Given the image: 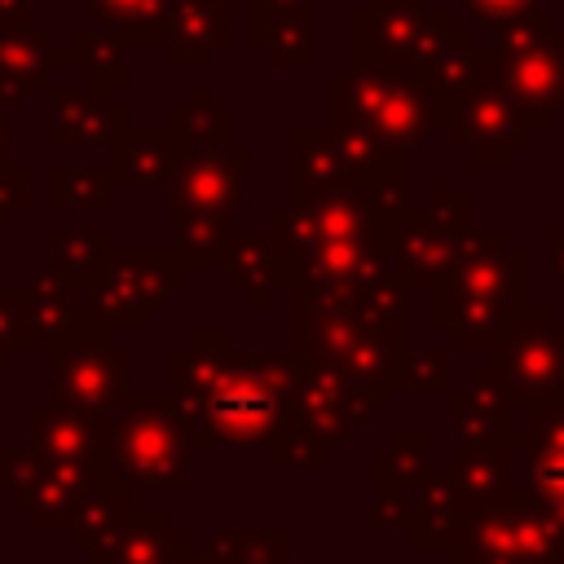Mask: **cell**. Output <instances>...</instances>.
<instances>
[{"label":"cell","mask_w":564,"mask_h":564,"mask_svg":"<svg viewBox=\"0 0 564 564\" xmlns=\"http://www.w3.org/2000/svg\"><path fill=\"white\" fill-rule=\"evenodd\" d=\"M110 172L106 167H57L48 176V198L53 207H70V212H101L110 207Z\"/></svg>","instance_id":"obj_19"},{"label":"cell","mask_w":564,"mask_h":564,"mask_svg":"<svg viewBox=\"0 0 564 564\" xmlns=\"http://www.w3.org/2000/svg\"><path fill=\"white\" fill-rule=\"evenodd\" d=\"M0 110H9V101H4V88H0Z\"/></svg>","instance_id":"obj_30"},{"label":"cell","mask_w":564,"mask_h":564,"mask_svg":"<svg viewBox=\"0 0 564 564\" xmlns=\"http://www.w3.org/2000/svg\"><path fill=\"white\" fill-rule=\"evenodd\" d=\"M110 414L70 410V405H40L31 410V449L62 463H106Z\"/></svg>","instance_id":"obj_10"},{"label":"cell","mask_w":564,"mask_h":564,"mask_svg":"<svg viewBox=\"0 0 564 564\" xmlns=\"http://www.w3.org/2000/svg\"><path fill=\"white\" fill-rule=\"evenodd\" d=\"M163 44L172 48L176 66H198L212 57V48L229 44V18L225 4L216 0H176L172 18H167V35Z\"/></svg>","instance_id":"obj_14"},{"label":"cell","mask_w":564,"mask_h":564,"mask_svg":"<svg viewBox=\"0 0 564 564\" xmlns=\"http://www.w3.org/2000/svg\"><path fill=\"white\" fill-rule=\"evenodd\" d=\"M212 564H286V533H220L207 551Z\"/></svg>","instance_id":"obj_22"},{"label":"cell","mask_w":564,"mask_h":564,"mask_svg":"<svg viewBox=\"0 0 564 564\" xmlns=\"http://www.w3.org/2000/svg\"><path fill=\"white\" fill-rule=\"evenodd\" d=\"M26 344V317H22V295L18 291H0V366L9 361V352Z\"/></svg>","instance_id":"obj_23"},{"label":"cell","mask_w":564,"mask_h":564,"mask_svg":"<svg viewBox=\"0 0 564 564\" xmlns=\"http://www.w3.org/2000/svg\"><path fill=\"white\" fill-rule=\"evenodd\" d=\"M476 18H485V22H502V18H511V13H520L529 0H463Z\"/></svg>","instance_id":"obj_25"},{"label":"cell","mask_w":564,"mask_h":564,"mask_svg":"<svg viewBox=\"0 0 564 564\" xmlns=\"http://www.w3.org/2000/svg\"><path fill=\"white\" fill-rule=\"evenodd\" d=\"M176 163V141L172 132H150V128H123L110 141V181L115 185H163Z\"/></svg>","instance_id":"obj_15"},{"label":"cell","mask_w":564,"mask_h":564,"mask_svg":"<svg viewBox=\"0 0 564 564\" xmlns=\"http://www.w3.org/2000/svg\"><path fill=\"white\" fill-rule=\"evenodd\" d=\"M247 167H251V154L234 150V145L176 150V163H172V176H167L172 181V207L229 216L242 203Z\"/></svg>","instance_id":"obj_7"},{"label":"cell","mask_w":564,"mask_h":564,"mask_svg":"<svg viewBox=\"0 0 564 564\" xmlns=\"http://www.w3.org/2000/svg\"><path fill=\"white\" fill-rule=\"evenodd\" d=\"M26 22V0H0V26H22Z\"/></svg>","instance_id":"obj_26"},{"label":"cell","mask_w":564,"mask_h":564,"mask_svg":"<svg viewBox=\"0 0 564 564\" xmlns=\"http://www.w3.org/2000/svg\"><path fill=\"white\" fill-rule=\"evenodd\" d=\"M101 31L119 44H163L176 0H88Z\"/></svg>","instance_id":"obj_17"},{"label":"cell","mask_w":564,"mask_h":564,"mask_svg":"<svg viewBox=\"0 0 564 564\" xmlns=\"http://www.w3.org/2000/svg\"><path fill=\"white\" fill-rule=\"evenodd\" d=\"M53 62H57V53L48 48V31H31L26 22L0 26V88H4L9 106L18 97H26V88H35Z\"/></svg>","instance_id":"obj_16"},{"label":"cell","mask_w":564,"mask_h":564,"mask_svg":"<svg viewBox=\"0 0 564 564\" xmlns=\"http://www.w3.org/2000/svg\"><path fill=\"white\" fill-rule=\"evenodd\" d=\"M185 564H212V560H207V555H189Z\"/></svg>","instance_id":"obj_28"},{"label":"cell","mask_w":564,"mask_h":564,"mask_svg":"<svg viewBox=\"0 0 564 564\" xmlns=\"http://www.w3.org/2000/svg\"><path fill=\"white\" fill-rule=\"evenodd\" d=\"M18 207H26V176L4 163V167H0V225H4Z\"/></svg>","instance_id":"obj_24"},{"label":"cell","mask_w":564,"mask_h":564,"mask_svg":"<svg viewBox=\"0 0 564 564\" xmlns=\"http://www.w3.org/2000/svg\"><path fill=\"white\" fill-rule=\"evenodd\" d=\"M348 181V163L339 154L335 132H291V194L295 203L304 198H330Z\"/></svg>","instance_id":"obj_13"},{"label":"cell","mask_w":564,"mask_h":564,"mask_svg":"<svg viewBox=\"0 0 564 564\" xmlns=\"http://www.w3.org/2000/svg\"><path fill=\"white\" fill-rule=\"evenodd\" d=\"M172 141L176 150H198V145H229V110L207 106L203 93H194L189 106L172 110Z\"/></svg>","instance_id":"obj_20"},{"label":"cell","mask_w":564,"mask_h":564,"mask_svg":"<svg viewBox=\"0 0 564 564\" xmlns=\"http://www.w3.org/2000/svg\"><path fill=\"white\" fill-rule=\"evenodd\" d=\"M225 264L238 282V291H247L256 308H264L278 286H291L300 278V251L273 225L260 234H229Z\"/></svg>","instance_id":"obj_8"},{"label":"cell","mask_w":564,"mask_h":564,"mask_svg":"<svg viewBox=\"0 0 564 564\" xmlns=\"http://www.w3.org/2000/svg\"><path fill=\"white\" fill-rule=\"evenodd\" d=\"M128 352L101 339V330H79L53 348V405L110 414L123 401Z\"/></svg>","instance_id":"obj_6"},{"label":"cell","mask_w":564,"mask_h":564,"mask_svg":"<svg viewBox=\"0 0 564 564\" xmlns=\"http://www.w3.org/2000/svg\"><path fill=\"white\" fill-rule=\"evenodd\" d=\"M9 163V110H0V167Z\"/></svg>","instance_id":"obj_27"},{"label":"cell","mask_w":564,"mask_h":564,"mask_svg":"<svg viewBox=\"0 0 564 564\" xmlns=\"http://www.w3.org/2000/svg\"><path fill=\"white\" fill-rule=\"evenodd\" d=\"M291 388V357L234 352L225 330H194V344L172 352L167 405L189 445H269L286 423Z\"/></svg>","instance_id":"obj_1"},{"label":"cell","mask_w":564,"mask_h":564,"mask_svg":"<svg viewBox=\"0 0 564 564\" xmlns=\"http://www.w3.org/2000/svg\"><path fill=\"white\" fill-rule=\"evenodd\" d=\"M53 256L57 269L75 282V286H93V278L101 273V264L110 260V234L97 225H79V229H53Z\"/></svg>","instance_id":"obj_18"},{"label":"cell","mask_w":564,"mask_h":564,"mask_svg":"<svg viewBox=\"0 0 564 564\" xmlns=\"http://www.w3.org/2000/svg\"><path fill=\"white\" fill-rule=\"evenodd\" d=\"M70 62L88 66L93 88H101V93H110V88H119V84L128 79L119 40H115V35H101V31H75V35H70Z\"/></svg>","instance_id":"obj_21"},{"label":"cell","mask_w":564,"mask_h":564,"mask_svg":"<svg viewBox=\"0 0 564 564\" xmlns=\"http://www.w3.org/2000/svg\"><path fill=\"white\" fill-rule=\"evenodd\" d=\"M119 476L106 463H62L44 454H0V485L40 529H70V520Z\"/></svg>","instance_id":"obj_4"},{"label":"cell","mask_w":564,"mask_h":564,"mask_svg":"<svg viewBox=\"0 0 564 564\" xmlns=\"http://www.w3.org/2000/svg\"><path fill=\"white\" fill-rule=\"evenodd\" d=\"M189 282V260L181 251H115L93 278V300L84 304L88 330H128L145 326L150 313Z\"/></svg>","instance_id":"obj_3"},{"label":"cell","mask_w":564,"mask_h":564,"mask_svg":"<svg viewBox=\"0 0 564 564\" xmlns=\"http://www.w3.org/2000/svg\"><path fill=\"white\" fill-rule=\"evenodd\" d=\"M427 97L397 70H335V123L370 128L388 145H410L427 132Z\"/></svg>","instance_id":"obj_5"},{"label":"cell","mask_w":564,"mask_h":564,"mask_svg":"<svg viewBox=\"0 0 564 564\" xmlns=\"http://www.w3.org/2000/svg\"><path fill=\"white\" fill-rule=\"evenodd\" d=\"M128 128V110L110 101L101 88H53L48 106V137L57 150H88V145H110Z\"/></svg>","instance_id":"obj_9"},{"label":"cell","mask_w":564,"mask_h":564,"mask_svg":"<svg viewBox=\"0 0 564 564\" xmlns=\"http://www.w3.org/2000/svg\"><path fill=\"white\" fill-rule=\"evenodd\" d=\"M70 291L75 282L62 273V269H44L31 278L26 295H22V317H26V344H66L75 339L84 326V308L70 304Z\"/></svg>","instance_id":"obj_11"},{"label":"cell","mask_w":564,"mask_h":564,"mask_svg":"<svg viewBox=\"0 0 564 564\" xmlns=\"http://www.w3.org/2000/svg\"><path fill=\"white\" fill-rule=\"evenodd\" d=\"M189 551V533L172 529V520L163 511H145L119 529L115 542H106L101 551H93V564H185Z\"/></svg>","instance_id":"obj_12"},{"label":"cell","mask_w":564,"mask_h":564,"mask_svg":"<svg viewBox=\"0 0 564 564\" xmlns=\"http://www.w3.org/2000/svg\"><path fill=\"white\" fill-rule=\"evenodd\" d=\"M106 467L123 485L145 489H185V436L176 427V414L167 405V392L123 397L110 410V436H106Z\"/></svg>","instance_id":"obj_2"},{"label":"cell","mask_w":564,"mask_h":564,"mask_svg":"<svg viewBox=\"0 0 564 564\" xmlns=\"http://www.w3.org/2000/svg\"><path fill=\"white\" fill-rule=\"evenodd\" d=\"M216 4H225V9H234V4H251V0H216Z\"/></svg>","instance_id":"obj_29"}]
</instances>
